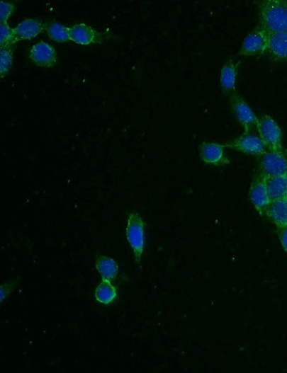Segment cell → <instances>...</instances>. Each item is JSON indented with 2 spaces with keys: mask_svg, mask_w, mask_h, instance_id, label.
I'll list each match as a JSON object with an SVG mask.
<instances>
[{
  "mask_svg": "<svg viewBox=\"0 0 287 373\" xmlns=\"http://www.w3.org/2000/svg\"><path fill=\"white\" fill-rule=\"evenodd\" d=\"M201 162L208 166L224 167L231 163L223 144L203 142L198 148Z\"/></svg>",
  "mask_w": 287,
  "mask_h": 373,
  "instance_id": "cell-8",
  "label": "cell"
},
{
  "mask_svg": "<svg viewBox=\"0 0 287 373\" xmlns=\"http://www.w3.org/2000/svg\"><path fill=\"white\" fill-rule=\"evenodd\" d=\"M45 32L49 38L54 42L66 43L71 41L70 28L59 22L52 21L47 23Z\"/></svg>",
  "mask_w": 287,
  "mask_h": 373,
  "instance_id": "cell-19",
  "label": "cell"
},
{
  "mask_svg": "<svg viewBox=\"0 0 287 373\" xmlns=\"http://www.w3.org/2000/svg\"><path fill=\"white\" fill-rule=\"evenodd\" d=\"M230 108L244 130V134H250L257 125L258 117L246 100L237 92L229 96Z\"/></svg>",
  "mask_w": 287,
  "mask_h": 373,
  "instance_id": "cell-4",
  "label": "cell"
},
{
  "mask_svg": "<svg viewBox=\"0 0 287 373\" xmlns=\"http://www.w3.org/2000/svg\"><path fill=\"white\" fill-rule=\"evenodd\" d=\"M269 34L258 25L245 37L239 51L243 57L264 55L267 52Z\"/></svg>",
  "mask_w": 287,
  "mask_h": 373,
  "instance_id": "cell-5",
  "label": "cell"
},
{
  "mask_svg": "<svg viewBox=\"0 0 287 373\" xmlns=\"http://www.w3.org/2000/svg\"><path fill=\"white\" fill-rule=\"evenodd\" d=\"M266 184L271 201L287 199V175L267 178Z\"/></svg>",
  "mask_w": 287,
  "mask_h": 373,
  "instance_id": "cell-18",
  "label": "cell"
},
{
  "mask_svg": "<svg viewBox=\"0 0 287 373\" xmlns=\"http://www.w3.org/2000/svg\"><path fill=\"white\" fill-rule=\"evenodd\" d=\"M1 13H0V20L2 23H9L11 18L15 13L17 5L13 2L1 1Z\"/></svg>",
  "mask_w": 287,
  "mask_h": 373,
  "instance_id": "cell-22",
  "label": "cell"
},
{
  "mask_svg": "<svg viewBox=\"0 0 287 373\" xmlns=\"http://www.w3.org/2000/svg\"><path fill=\"white\" fill-rule=\"evenodd\" d=\"M28 57L34 66L40 69H52L59 62L55 48L45 41L33 45L30 49Z\"/></svg>",
  "mask_w": 287,
  "mask_h": 373,
  "instance_id": "cell-7",
  "label": "cell"
},
{
  "mask_svg": "<svg viewBox=\"0 0 287 373\" xmlns=\"http://www.w3.org/2000/svg\"><path fill=\"white\" fill-rule=\"evenodd\" d=\"M256 129L266 150L271 151H283L282 132L272 117L269 115H264L258 117Z\"/></svg>",
  "mask_w": 287,
  "mask_h": 373,
  "instance_id": "cell-3",
  "label": "cell"
},
{
  "mask_svg": "<svg viewBox=\"0 0 287 373\" xmlns=\"http://www.w3.org/2000/svg\"><path fill=\"white\" fill-rule=\"evenodd\" d=\"M223 145L225 149L258 157L267 151L260 137L251 133H244L232 141L223 143Z\"/></svg>",
  "mask_w": 287,
  "mask_h": 373,
  "instance_id": "cell-9",
  "label": "cell"
},
{
  "mask_svg": "<svg viewBox=\"0 0 287 373\" xmlns=\"http://www.w3.org/2000/svg\"><path fill=\"white\" fill-rule=\"evenodd\" d=\"M258 11L259 25L269 34L287 31V0H263Z\"/></svg>",
  "mask_w": 287,
  "mask_h": 373,
  "instance_id": "cell-1",
  "label": "cell"
},
{
  "mask_svg": "<svg viewBox=\"0 0 287 373\" xmlns=\"http://www.w3.org/2000/svg\"><path fill=\"white\" fill-rule=\"evenodd\" d=\"M266 54L278 62H287V31L269 34Z\"/></svg>",
  "mask_w": 287,
  "mask_h": 373,
  "instance_id": "cell-14",
  "label": "cell"
},
{
  "mask_svg": "<svg viewBox=\"0 0 287 373\" xmlns=\"http://www.w3.org/2000/svg\"><path fill=\"white\" fill-rule=\"evenodd\" d=\"M94 296L98 304L109 306L118 299L119 289L112 282L101 279L94 290Z\"/></svg>",
  "mask_w": 287,
  "mask_h": 373,
  "instance_id": "cell-16",
  "label": "cell"
},
{
  "mask_svg": "<svg viewBox=\"0 0 287 373\" xmlns=\"http://www.w3.org/2000/svg\"><path fill=\"white\" fill-rule=\"evenodd\" d=\"M13 48L1 49V64H0V76L1 79H5L11 72L13 65Z\"/></svg>",
  "mask_w": 287,
  "mask_h": 373,
  "instance_id": "cell-20",
  "label": "cell"
},
{
  "mask_svg": "<svg viewBox=\"0 0 287 373\" xmlns=\"http://www.w3.org/2000/svg\"><path fill=\"white\" fill-rule=\"evenodd\" d=\"M264 216L276 227L287 224V199L271 201Z\"/></svg>",
  "mask_w": 287,
  "mask_h": 373,
  "instance_id": "cell-17",
  "label": "cell"
},
{
  "mask_svg": "<svg viewBox=\"0 0 287 373\" xmlns=\"http://www.w3.org/2000/svg\"><path fill=\"white\" fill-rule=\"evenodd\" d=\"M17 43L15 38L13 28H11L9 23H1V40H0V46L1 49L13 48Z\"/></svg>",
  "mask_w": 287,
  "mask_h": 373,
  "instance_id": "cell-21",
  "label": "cell"
},
{
  "mask_svg": "<svg viewBox=\"0 0 287 373\" xmlns=\"http://www.w3.org/2000/svg\"><path fill=\"white\" fill-rule=\"evenodd\" d=\"M125 235L135 263L140 268L145 248V223L137 212L128 213Z\"/></svg>",
  "mask_w": 287,
  "mask_h": 373,
  "instance_id": "cell-2",
  "label": "cell"
},
{
  "mask_svg": "<svg viewBox=\"0 0 287 373\" xmlns=\"http://www.w3.org/2000/svg\"><path fill=\"white\" fill-rule=\"evenodd\" d=\"M94 268L103 280L110 282L116 280L120 272V265L113 258L103 254H96L94 259Z\"/></svg>",
  "mask_w": 287,
  "mask_h": 373,
  "instance_id": "cell-15",
  "label": "cell"
},
{
  "mask_svg": "<svg viewBox=\"0 0 287 373\" xmlns=\"http://www.w3.org/2000/svg\"><path fill=\"white\" fill-rule=\"evenodd\" d=\"M241 62L235 59L227 60L221 67L219 83L223 92L228 96L236 93Z\"/></svg>",
  "mask_w": 287,
  "mask_h": 373,
  "instance_id": "cell-12",
  "label": "cell"
},
{
  "mask_svg": "<svg viewBox=\"0 0 287 373\" xmlns=\"http://www.w3.org/2000/svg\"><path fill=\"white\" fill-rule=\"evenodd\" d=\"M258 172L266 178L287 175V163L284 151H266L259 156Z\"/></svg>",
  "mask_w": 287,
  "mask_h": 373,
  "instance_id": "cell-6",
  "label": "cell"
},
{
  "mask_svg": "<svg viewBox=\"0 0 287 373\" xmlns=\"http://www.w3.org/2000/svg\"><path fill=\"white\" fill-rule=\"evenodd\" d=\"M284 153H285V156L286 158V163H287V150L284 151Z\"/></svg>",
  "mask_w": 287,
  "mask_h": 373,
  "instance_id": "cell-25",
  "label": "cell"
},
{
  "mask_svg": "<svg viewBox=\"0 0 287 373\" xmlns=\"http://www.w3.org/2000/svg\"><path fill=\"white\" fill-rule=\"evenodd\" d=\"M266 178L259 172H257L252 180L249 188V199L259 214L264 216V212L271 202L266 184Z\"/></svg>",
  "mask_w": 287,
  "mask_h": 373,
  "instance_id": "cell-10",
  "label": "cell"
},
{
  "mask_svg": "<svg viewBox=\"0 0 287 373\" xmlns=\"http://www.w3.org/2000/svg\"><path fill=\"white\" fill-rule=\"evenodd\" d=\"M19 279H13L4 283L1 286V304L15 292L19 285Z\"/></svg>",
  "mask_w": 287,
  "mask_h": 373,
  "instance_id": "cell-23",
  "label": "cell"
},
{
  "mask_svg": "<svg viewBox=\"0 0 287 373\" xmlns=\"http://www.w3.org/2000/svg\"><path fill=\"white\" fill-rule=\"evenodd\" d=\"M276 232L282 248L287 253V224L277 227Z\"/></svg>",
  "mask_w": 287,
  "mask_h": 373,
  "instance_id": "cell-24",
  "label": "cell"
},
{
  "mask_svg": "<svg viewBox=\"0 0 287 373\" xmlns=\"http://www.w3.org/2000/svg\"><path fill=\"white\" fill-rule=\"evenodd\" d=\"M69 28L71 41L77 45L81 46L101 45L105 40L103 33L86 23H77Z\"/></svg>",
  "mask_w": 287,
  "mask_h": 373,
  "instance_id": "cell-11",
  "label": "cell"
},
{
  "mask_svg": "<svg viewBox=\"0 0 287 373\" xmlns=\"http://www.w3.org/2000/svg\"><path fill=\"white\" fill-rule=\"evenodd\" d=\"M46 24L37 18H27L13 28L18 42L30 40L45 31Z\"/></svg>",
  "mask_w": 287,
  "mask_h": 373,
  "instance_id": "cell-13",
  "label": "cell"
}]
</instances>
